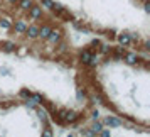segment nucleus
Instances as JSON below:
<instances>
[{"label":"nucleus","mask_w":150,"mask_h":137,"mask_svg":"<svg viewBox=\"0 0 150 137\" xmlns=\"http://www.w3.org/2000/svg\"><path fill=\"white\" fill-rule=\"evenodd\" d=\"M27 12H29V17H30L32 21H39V19H42V7L41 5H34V4H32Z\"/></svg>","instance_id":"obj_1"},{"label":"nucleus","mask_w":150,"mask_h":137,"mask_svg":"<svg viewBox=\"0 0 150 137\" xmlns=\"http://www.w3.org/2000/svg\"><path fill=\"white\" fill-rule=\"evenodd\" d=\"M103 125H108V127H122L123 120L118 118V117H115V115H108L105 120H103Z\"/></svg>","instance_id":"obj_2"},{"label":"nucleus","mask_w":150,"mask_h":137,"mask_svg":"<svg viewBox=\"0 0 150 137\" xmlns=\"http://www.w3.org/2000/svg\"><path fill=\"white\" fill-rule=\"evenodd\" d=\"M61 31H57V29H51V32L47 36V41L52 42V44H57V42L61 41Z\"/></svg>","instance_id":"obj_3"},{"label":"nucleus","mask_w":150,"mask_h":137,"mask_svg":"<svg viewBox=\"0 0 150 137\" xmlns=\"http://www.w3.org/2000/svg\"><path fill=\"white\" fill-rule=\"evenodd\" d=\"M24 34L27 36L29 39H37V36H39V27H37V26H27V29H25Z\"/></svg>","instance_id":"obj_4"},{"label":"nucleus","mask_w":150,"mask_h":137,"mask_svg":"<svg viewBox=\"0 0 150 137\" xmlns=\"http://www.w3.org/2000/svg\"><path fill=\"white\" fill-rule=\"evenodd\" d=\"M12 29H14L17 34H24L25 29H27V24H25V21H17L15 24H12Z\"/></svg>","instance_id":"obj_5"},{"label":"nucleus","mask_w":150,"mask_h":137,"mask_svg":"<svg viewBox=\"0 0 150 137\" xmlns=\"http://www.w3.org/2000/svg\"><path fill=\"white\" fill-rule=\"evenodd\" d=\"M118 42L122 44L123 48H125V46H130V44H132L130 34H127V32H123V34H118Z\"/></svg>","instance_id":"obj_6"},{"label":"nucleus","mask_w":150,"mask_h":137,"mask_svg":"<svg viewBox=\"0 0 150 137\" xmlns=\"http://www.w3.org/2000/svg\"><path fill=\"white\" fill-rule=\"evenodd\" d=\"M125 61L128 63V64H137V63L140 61V58L137 53H128V54L125 56Z\"/></svg>","instance_id":"obj_7"},{"label":"nucleus","mask_w":150,"mask_h":137,"mask_svg":"<svg viewBox=\"0 0 150 137\" xmlns=\"http://www.w3.org/2000/svg\"><path fill=\"white\" fill-rule=\"evenodd\" d=\"M49 32H51V27H49V26H42V27H39V36H37V37H41V39H46V41H47Z\"/></svg>","instance_id":"obj_8"},{"label":"nucleus","mask_w":150,"mask_h":137,"mask_svg":"<svg viewBox=\"0 0 150 137\" xmlns=\"http://www.w3.org/2000/svg\"><path fill=\"white\" fill-rule=\"evenodd\" d=\"M2 48H4L5 53H14L17 46H15V42H12V41H5L4 44H2Z\"/></svg>","instance_id":"obj_9"},{"label":"nucleus","mask_w":150,"mask_h":137,"mask_svg":"<svg viewBox=\"0 0 150 137\" xmlns=\"http://www.w3.org/2000/svg\"><path fill=\"white\" fill-rule=\"evenodd\" d=\"M17 5L21 10H29L32 5V0H17Z\"/></svg>","instance_id":"obj_10"},{"label":"nucleus","mask_w":150,"mask_h":137,"mask_svg":"<svg viewBox=\"0 0 150 137\" xmlns=\"http://www.w3.org/2000/svg\"><path fill=\"white\" fill-rule=\"evenodd\" d=\"M89 58H91V53H89L88 49H84V51H81V53H79V59H81L83 64H88Z\"/></svg>","instance_id":"obj_11"},{"label":"nucleus","mask_w":150,"mask_h":137,"mask_svg":"<svg viewBox=\"0 0 150 137\" xmlns=\"http://www.w3.org/2000/svg\"><path fill=\"white\" fill-rule=\"evenodd\" d=\"M101 129H103V122H100V120L96 118V122L93 123V127H91V130L95 132V136H98V132H100Z\"/></svg>","instance_id":"obj_12"},{"label":"nucleus","mask_w":150,"mask_h":137,"mask_svg":"<svg viewBox=\"0 0 150 137\" xmlns=\"http://www.w3.org/2000/svg\"><path fill=\"white\" fill-rule=\"evenodd\" d=\"M41 5L49 9V10H52L54 9V0H41Z\"/></svg>","instance_id":"obj_13"},{"label":"nucleus","mask_w":150,"mask_h":137,"mask_svg":"<svg viewBox=\"0 0 150 137\" xmlns=\"http://www.w3.org/2000/svg\"><path fill=\"white\" fill-rule=\"evenodd\" d=\"M91 102H93V103H105V98H103L101 93H98V95L91 96Z\"/></svg>","instance_id":"obj_14"},{"label":"nucleus","mask_w":150,"mask_h":137,"mask_svg":"<svg viewBox=\"0 0 150 137\" xmlns=\"http://www.w3.org/2000/svg\"><path fill=\"white\" fill-rule=\"evenodd\" d=\"M96 64H98V56H96V54H91V58H89V61H88V66L95 68Z\"/></svg>","instance_id":"obj_15"},{"label":"nucleus","mask_w":150,"mask_h":137,"mask_svg":"<svg viewBox=\"0 0 150 137\" xmlns=\"http://www.w3.org/2000/svg\"><path fill=\"white\" fill-rule=\"evenodd\" d=\"M0 27L2 29H12V24L7 19H0Z\"/></svg>","instance_id":"obj_16"},{"label":"nucleus","mask_w":150,"mask_h":137,"mask_svg":"<svg viewBox=\"0 0 150 137\" xmlns=\"http://www.w3.org/2000/svg\"><path fill=\"white\" fill-rule=\"evenodd\" d=\"M30 100H32L34 103H42V102H44V98H42V96L39 95V93H35V95H32V96H30Z\"/></svg>","instance_id":"obj_17"},{"label":"nucleus","mask_w":150,"mask_h":137,"mask_svg":"<svg viewBox=\"0 0 150 137\" xmlns=\"http://www.w3.org/2000/svg\"><path fill=\"white\" fill-rule=\"evenodd\" d=\"M110 51H111V48L106 46V44H101V46H100V53H101V54H108Z\"/></svg>","instance_id":"obj_18"},{"label":"nucleus","mask_w":150,"mask_h":137,"mask_svg":"<svg viewBox=\"0 0 150 137\" xmlns=\"http://www.w3.org/2000/svg\"><path fill=\"white\" fill-rule=\"evenodd\" d=\"M37 115H39V118H41V120H47V113H46V110L37 108Z\"/></svg>","instance_id":"obj_19"},{"label":"nucleus","mask_w":150,"mask_h":137,"mask_svg":"<svg viewBox=\"0 0 150 137\" xmlns=\"http://www.w3.org/2000/svg\"><path fill=\"white\" fill-rule=\"evenodd\" d=\"M21 96H24V98H30V96H32V93H30L27 88H24V90H21Z\"/></svg>","instance_id":"obj_20"},{"label":"nucleus","mask_w":150,"mask_h":137,"mask_svg":"<svg viewBox=\"0 0 150 137\" xmlns=\"http://www.w3.org/2000/svg\"><path fill=\"white\" fill-rule=\"evenodd\" d=\"M84 98H86V93H84V91L79 88V90H78V100L81 102V100H84Z\"/></svg>","instance_id":"obj_21"},{"label":"nucleus","mask_w":150,"mask_h":137,"mask_svg":"<svg viewBox=\"0 0 150 137\" xmlns=\"http://www.w3.org/2000/svg\"><path fill=\"white\" fill-rule=\"evenodd\" d=\"M98 134H100V136H103V137H110L111 136V132H110V130H100V132H98Z\"/></svg>","instance_id":"obj_22"},{"label":"nucleus","mask_w":150,"mask_h":137,"mask_svg":"<svg viewBox=\"0 0 150 137\" xmlns=\"http://www.w3.org/2000/svg\"><path fill=\"white\" fill-rule=\"evenodd\" d=\"M91 118H100V112H98V110H93V112H91Z\"/></svg>","instance_id":"obj_23"},{"label":"nucleus","mask_w":150,"mask_h":137,"mask_svg":"<svg viewBox=\"0 0 150 137\" xmlns=\"http://www.w3.org/2000/svg\"><path fill=\"white\" fill-rule=\"evenodd\" d=\"M42 136H52V132H51V130H49V129H46V130H44V132H42Z\"/></svg>","instance_id":"obj_24"},{"label":"nucleus","mask_w":150,"mask_h":137,"mask_svg":"<svg viewBox=\"0 0 150 137\" xmlns=\"http://www.w3.org/2000/svg\"><path fill=\"white\" fill-rule=\"evenodd\" d=\"M66 48H68V46H66L64 42H61V46H59V51H66Z\"/></svg>","instance_id":"obj_25"},{"label":"nucleus","mask_w":150,"mask_h":137,"mask_svg":"<svg viewBox=\"0 0 150 137\" xmlns=\"http://www.w3.org/2000/svg\"><path fill=\"white\" fill-rule=\"evenodd\" d=\"M143 49H145V51H149V49H150V42H145V44H143Z\"/></svg>","instance_id":"obj_26"},{"label":"nucleus","mask_w":150,"mask_h":137,"mask_svg":"<svg viewBox=\"0 0 150 137\" xmlns=\"http://www.w3.org/2000/svg\"><path fill=\"white\" fill-rule=\"evenodd\" d=\"M8 4H15V2H17V0H7Z\"/></svg>","instance_id":"obj_27"}]
</instances>
